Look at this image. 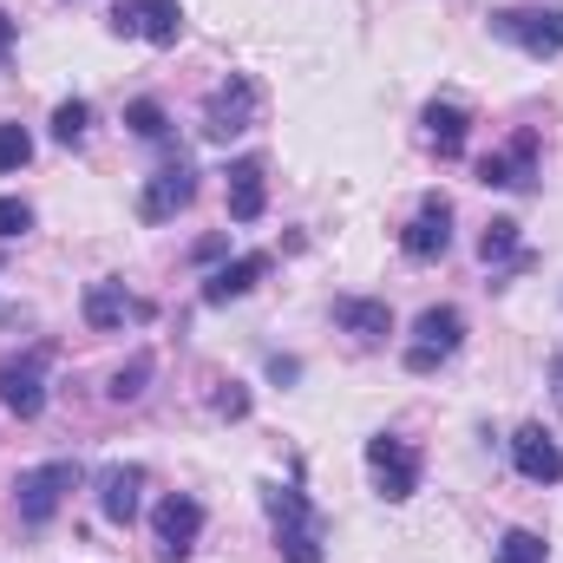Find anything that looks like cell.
I'll use <instances>...</instances> for the list:
<instances>
[{"label":"cell","mask_w":563,"mask_h":563,"mask_svg":"<svg viewBox=\"0 0 563 563\" xmlns=\"http://www.w3.org/2000/svg\"><path fill=\"white\" fill-rule=\"evenodd\" d=\"M144 505V465H106L99 472V511L112 525H132Z\"/></svg>","instance_id":"2e32d148"},{"label":"cell","mask_w":563,"mask_h":563,"mask_svg":"<svg viewBox=\"0 0 563 563\" xmlns=\"http://www.w3.org/2000/svg\"><path fill=\"white\" fill-rule=\"evenodd\" d=\"M223 250H230V236H203V243H197V263H217Z\"/></svg>","instance_id":"83f0119b"},{"label":"cell","mask_w":563,"mask_h":563,"mask_svg":"<svg viewBox=\"0 0 563 563\" xmlns=\"http://www.w3.org/2000/svg\"><path fill=\"white\" fill-rule=\"evenodd\" d=\"M46 361H53L46 341L0 361V407H7L13 420H40V413H46Z\"/></svg>","instance_id":"3957f363"},{"label":"cell","mask_w":563,"mask_h":563,"mask_svg":"<svg viewBox=\"0 0 563 563\" xmlns=\"http://www.w3.org/2000/svg\"><path fill=\"white\" fill-rule=\"evenodd\" d=\"M33 230V203H20V197H0V236L13 243V236H26Z\"/></svg>","instance_id":"4316f807"},{"label":"cell","mask_w":563,"mask_h":563,"mask_svg":"<svg viewBox=\"0 0 563 563\" xmlns=\"http://www.w3.org/2000/svg\"><path fill=\"white\" fill-rule=\"evenodd\" d=\"M367 472H374V485H380L387 505H407L420 492V452L407 439H394V432H374L367 439Z\"/></svg>","instance_id":"8992f818"},{"label":"cell","mask_w":563,"mask_h":563,"mask_svg":"<svg viewBox=\"0 0 563 563\" xmlns=\"http://www.w3.org/2000/svg\"><path fill=\"white\" fill-rule=\"evenodd\" d=\"M400 250H407L413 263H439V256L452 250V203H445L439 190L426 197L420 210H413V223L400 230Z\"/></svg>","instance_id":"8fae6325"},{"label":"cell","mask_w":563,"mask_h":563,"mask_svg":"<svg viewBox=\"0 0 563 563\" xmlns=\"http://www.w3.org/2000/svg\"><path fill=\"white\" fill-rule=\"evenodd\" d=\"M334 328H347L354 341H387L394 334V308L367 301V295H334Z\"/></svg>","instance_id":"e0dca14e"},{"label":"cell","mask_w":563,"mask_h":563,"mask_svg":"<svg viewBox=\"0 0 563 563\" xmlns=\"http://www.w3.org/2000/svg\"><path fill=\"white\" fill-rule=\"evenodd\" d=\"M26 164H33V132L26 125H0V177H13Z\"/></svg>","instance_id":"cb8c5ba5"},{"label":"cell","mask_w":563,"mask_h":563,"mask_svg":"<svg viewBox=\"0 0 563 563\" xmlns=\"http://www.w3.org/2000/svg\"><path fill=\"white\" fill-rule=\"evenodd\" d=\"M263 276H269V256H263V250H256V256H236V263H223L217 276L203 282V301H210V308H223V301H243V295H250Z\"/></svg>","instance_id":"d6986e66"},{"label":"cell","mask_w":563,"mask_h":563,"mask_svg":"<svg viewBox=\"0 0 563 563\" xmlns=\"http://www.w3.org/2000/svg\"><path fill=\"white\" fill-rule=\"evenodd\" d=\"M151 531H157V558L184 563V558H190V544H197V531H203V505H197V498H184V492H170V498H157Z\"/></svg>","instance_id":"30bf717a"},{"label":"cell","mask_w":563,"mask_h":563,"mask_svg":"<svg viewBox=\"0 0 563 563\" xmlns=\"http://www.w3.org/2000/svg\"><path fill=\"white\" fill-rule=\"evenodd\" d=\"M197 203V164L190 157H177V164H164V170H151L139 190V217L144 223H170L177 210H190Z\"/></svg>","instance_id":"ba28073f"},{"label":"cell","mask_w":563,"mask_h":563,"mask_svg":"<svg viewBox=\"0 0 563 563\" xmlns=\"http://www.w3.org/2000/svg\"><path fill=\"white\" fill-rule=\"evenodd\" d=\"M492 563H551V544H544L538 531H525V525H518V531H505V538H498Z\"/></svg>","instance_id":"ffe728a7"},{"label":"cell","mask_w":563,"mask_h":563,"mask_svg":"<svg viewBox=\"0 0 563 563\" xmlns=\"http://www.w3.org/2000/svg\"><path fill=\"white\" fill-rule=\"evenodd\" d=\"M112 33L144 40V46H177L184 40V7L177 0H119L112 7Z\"/></svg>","instance_id":"52a82bcc"},{"label":"cell","mask_w":563,"mask_h":563,"mask_svg":"<svg viewBox=\"0 0 563 563\" xmlns=\"http://www.w3.org/2000/svg\"><path fill=\"white\" fill-rule=\"evenodd\" d=\"M13 40H20V26H13V20H7V13H0V59H7V53H13Z\"/></svg>","instance_id":"f1b7e54d"},{"label":"cell","mask_w":563,"mask_h":563,"mask_svg":"<svg viewBox=\"0 0 563 563\" xmlns=\"http://www.w3.org/2000/svg\"><path fill=\"white\" fill-rule=\"evenodd\" d=\"M511 256H518V223L511 217H492L485 236H478V263L492 269V263H511Z\"/></svg>","instance_id":"44dd1931"},{"label":"cell","mask_w":563,"mask_h":563,"mask_svg":"<svg viewBox=\"0 0 563 563\" xmlns=\"http://www.w3.org/2000/svg\"><path fill=\"white\" fill-rule=\"evenodd\" d=\"M492 33L525 46L531 59H558L563 53V7H498L492 13Z\"/></svg>","instance_id":"5b68a950"},{"label":"cell","mask_w":563,"mask_h":563,"mask_svg":"<svg viewBox=\"0 0 563 563\" xmlns=\"http://www.w3.org/2000/svg\"><path fill=\"white\" fill-rule=\"evenodd\" d=\"M250 119H256V86H250L243 73H230V79L203 99V139L230 144L236 132H250Z\"/></svg>","instance_id":"9c48e42d"},{"label":"cell","mask_w":563,"mask_h":563,"mask_svg":"<svg viewBox=\"0 0 563 563\" xmlns=\"http://www.w3.org/2000/svg\"><path fill=\"white\" fill-rule=\"evenodd\" d=\"M511 465H518L531 485H558L563 478V445L544 426H518V432H511Z\"/></svg>","instance_id":"5bb4252c"},{"label":"cell","mask_w":563,"mask_h":563,"mask_svg":"<svg viewBox=\"0 0 563 563\" xmlns=\"http://www.w3.org/2000/svg\"><path fill=\"white\" fill-rule=\"evenodd\" d=\"M144 387H151V354L139 347V354H132V361L112 374V387H106V394H112L119 407H132V400H144Z\"/></svg>","instance_id":"7402d4cb"},{"label":"cell","mask_w":563,"mask_h":563,"mask_svg":"<svg viewBox=\"0 0 563 563\" xmlns=\"http://www.w3.org/2000/svg\"><path fill=\"white\" fill-rule=\"evenodd\" d=\"M210 407H217L223 420H250V387H243V380H217Z\"/></svg>","instance_id":"484cf974"},{"label":"cell","mask_w":563,"mask_h":563,"mask_svg":"<svg viewBox=\"0 0 563 563\" xmlns=\"http://www.w3.org/2000/svg\"><path fill=\"white\" fill-rule=\"evenodd\" d=\"M478 184H492V190H531L538 184V132H518L511 151H492L478 164Z\"/></svg>","instance_id":"4fadbf2b"},{"label":"cell","mask_w":563,"mask_h":563,"mask_svg":"<svg viewBox=\"0 0 563 563\" xmlns=\"http://www.w3.org/2000/svg\"><path fill=\"white\" fill-rule=\"evenodd\" d=\"M420 125H426V144H432L439 157H459V151H465V132H472V112H465L459 99H432L420 112Z\"/></svg>","instance_id":"ac0fdd59"},{"label":"cell","mask_w":563,"mask_h":563,"mask_svg":"<svg viewBox=\"0 0 563 563\" xmlns=\"http://www.w3.org/2000/svg\"><path fill=\"white\" fill-rule=\"evenodd\" d=\"M86 125H92V106H86V99H59V106H53V139L59 144H79Z\"/></svg>","instance_id":"603a6c76"},{"label":"cell","mask_w":563,"mask_h":563,"mask_svg":"<svg viewBox=\"0 0 563 563\" xmlns=\"http://www.w3.org/2000/svg\"><path fill=\"white\" fill-rule=\"evenodd\" d=\"M551 380H558V387H563V354H558V361H551Z\"/></svg>","instance_id":"f546056e"},{"label":"cell","mask_w":563,"mask_h":563,"mask_svg":"<svg viewBox=\"0 0 563 563\" xmlns=\"http://www.w3.org/2000/svg\"><path fill=\"white\" fill-rule=\"evenodd\" d=\"M79 459H53V465H33V472H20V485H13V505H20V525H53L59 518V505H66V492H79Z\"/></svg>","instance_id":"7a4b0ae2"},{"label":"cell","mask_w":563,"mask_h":563,"mask_svg":"<svg viewBox=\"0 0 563 563\" xmlns=\"http://www.w3.org/2000/svg\"><path fill=\"white\" fill-rule=\"evenodd\" d=\"M144 314H151V301H139L119 276H99L86 288V328H99V334H119L125 321H144Z\"/></svg>","instance_id":"7c38bea8"},{"label":"cell","mask_w":563,"mask_h":563,"mask_svg":"<svg viewBox=\"0 0 563 563\" xmlns=\"http://www.w3.org/2000/svg\"><path fill=\"white\" fill-rule=\"evenodd\" d=\"M223 190H230V223H256L269 210V177H263V157H236L223 170Z\"/></svg>","instance_id":"9a60e30c"},{"label":"cell","mask_w":563,"mask_h":563,"mask_svg":"<svg viewBox=\"0 0 563 563\" xmlns=\"http://www.w3.org/2000/svg\"><path fill=\"white\" fill-rule=\"evenodd\" d=\"M465 341V314L452 301L439 308H420L413 314V347H407V374H439V361H452Z\"/></svg>","instance_id":"277c9868"},{"label":"cell","mask_w":563,"mask_h":563,"mask_svg":"<svg viewBox=\"0 0 563 563\" xmlns=\"http://www.w3.org/2000/svg\"><path fill=\"white\" fill-rule=\"evenodd\" d=\"M263 511L276 525V551L282 563H321L328 544H321V511L308 505L301 485H263Z\"/></svg>","instance_id":"6da1fadb"},{"label":"cell","mask_w":563,"mask_h":563,"mask_svg":"<svg viewBox=\"0 0 563 563\" xmlns=\"http://www.w3.org/2000/svg\"><path fill=\"white\" fill-rule=\"evenodd\" d=\"M125 125H132L139 139H170V112H164L157 99H132V106H125Z\"/></svg>","instance_id":"d4e9b609"}]
</instances>
